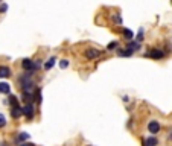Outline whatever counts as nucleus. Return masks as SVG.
Segmentation results:
<instances>
[{
    "mask_svg": "<svg viewBox=\"0 0 172 146\" xmlns=\"http://www.w3.org/2000/svg\"><path fill=\"white\" fill-rule=\"evenodd\" d=\"M124 35H125L127 40H133V38H134V34H133L130 29H124Z\"/></svg>",
    "mask_w": 172,
    "mask_h": 146,
    "instance_id": "obj_13",
    "label": "nucleus"
},
{
    "mask_svg": "<svg viewBox=\"0 0 172 146\" xmlns=\"http://www.w3.org/2000/svg\"><path fill=\"white\" fill-rule=\"evenodd\" d=\"M32 99H34V96H32L29 91H23V101H24V102L31 104V102H32Z\"/></svg>",
    "mask_w": 172,
    "mask_h": 146,
    "instance_id": "obj_11",
    "label": "nucleus"
},
{
    "mask_svg": "<svg viewBox=\"0 0 172 146\" xmlns=\"http://www.w3.org/2000/svg\"><path fill=\"white\" fill-rule=\"evenodd\" d=\"M11 91V87L8 82H0V93H3V94H8Z\"/></svg>",
    "mask_w": 172,
    "mask_h": 146,
    "instance_id": "obj_8",
    "label": "nucleus"
},
{
    "mask_svg": "<svg viewBox=\"0 0 172 146\" xmlns=\"http://www.w3.org/2000/svg\"><path fill=\"white\" fill-rule=\"evenodd\" d=\"M158 144V140L155 137H148L145 140V146H157Z\"/></svg>",
    "mask_w": 172,
    "mask_h": 146,
    "instance_id": "obj_9",
    "label": "nucleus"
},
{
    "mask_svg": "<svg viewBox=\"0 0 172 146\" xmlns=\"http://www.w3.org/2000/svg\"><path fill=\"white\" fill-rule=\"evenodd\" d=\"M145 56H151V58H154V59H160V58L164 56V53H163L161 50H158V49H151L149 52L145 53Z\"/></svg>",
    "mask_w": 172,
    "mask_h": 146,
    "instance_id": "obj_2",
    "label": "nucleus"
},
{
    "mask_svg": "<svg viewBox=\"0 0 172 146\" xmlns=\"http://www.w3.org/2000/svg\"><path fill=\"white\" fill-rule=\"evenodd\" d=\"M148 131L151 134H157L160 131V123H158L157 120H151L149 123H148Z\"/></svg>",
    "mask_w": 172,
    "mask_h": 146,
    "instance_id": "obj_3",
    "label": "nucleus"
},
{
    "mask_svg": "<svg viewBox=\"0 0 172 146\" xmlns=\"http://www.w3.org/2000/svg\"><path fill=\"white\" fill-rule=\"evenodd\" d=\"M9 105L11 107H17L18 105V99L15 96H9Z\"/></svg>",
    "mask_w": 172,
    "mask_h": 146,
    "instance_id": "obj_12",
    "label": "nucleus"
},
{
    "mask_svg": "<svg viewBox=\"0 0 172 146\" xmlns=\"http://www.w3.org/2000/svg\"><path fill=\"white\" fill-rule=\"evenodd\" d=\"M35 99H37V102H38V104L41 102V90H40V88H38V90H37V93H35Z\"/></svg>",
    "mask_w": 172,
    "mask_h": 146,
    "instance_id": "obj_19",
    "label": "nucleus"
},
{
    "mask_svg": "<svg viewBox=\"0 0 172 146\" xmlns=\"http://www.w3.org/2000/svg\"><path fill=\"white\" fill-rule=\"evenodd\" d=\"M29 137H31V135H29V134H28V132H20V135H18V140H20V141H21V143H23V141H24V140H28V138H29Z\"/></svg>",
    "mask_w": 172,
    "mask_h": 146,
    "instance_id": "obj_14",
    "label": "nucleus"
},
{
    "mask_svg": "<svg viewBox=\"0 0 172 146\" xmlns=\"http://www.w3.org/2000/svg\"><path fill=\"white\" fill-rule=\"evenodd\" d=\"M23 114L26 116L28 119H34V114H35V110H34V105L32 104H26L23 108Z\"/></svg>",
    "mask_w": 172,
    "mask_h": 146,
    "instance_id": "obj_1",
    "label": "nucleus"
},
{
    "mask_svg": "<svg viewBox=\"0 0 172 146\" xmlns=\"http://www.w3.org/2000/svg\"><path fill=\"white\" fill-rule=\"evenodd\" d=\"M5 125H6V119L3 114H0V128H3Z\"/></svg>",
    "mask_w": 172,
    "mask_h": 146,
    "instance_id": "obj_18",
    "label": "nucleus"
},
{
    "mask_svg": "<svg viewBox=\"0 0 172 146\" xmlns=\"http://www.w3.org/2000/svg\"><path fill=\"white\" fill-rule=\"evenodd\" d=\"M55 61H57V58H55V56L49 58V61H47V62L44 64V68H46V70H51V68H52V67L55 65Z\"/></svg>",
    "mask_w": 172,
    "mask_h": 146,
    "instance_id": "obj_10",
    "label": "nucleus"
},
{
    "mask_svg": "<svg viewBox=\"0 0 172 146\" xmlns=\"http://www.w3.org/2000/svg\"><path fill=\"white\" fill-rule=\"evenodd\" d=\"M169 138H172V135H169Z\"/></svg>",
    "mask_w": 172,
    "mask_h": 146,
    "instance_id": "obj_22",
    "label": "nucleus"
},
{
    "mask_svg": "<svg viewBox=\"0 0 172 146\" xmlns=\"http://www.w3.org/2000/svg\"><path fill=\"white\" fill-rule=\"evenodd\" d=\"M60 67H61V68H67V67H69V61H67V59H61V61H60Z\"/></svg>",
    "mask_w": 172,
    "mask_h": 146,
    "instance_id": "obj_17",
    "label": "nucleus"
},
{
    "mask_svg": "<svg viewBox=\"0 0 172 146\" xmlns=\"http://www.w3.org/2000/svg\"><path fill=\"white\" fill-rule=\"evenodd\" d=\"M21 114H23V110H21L20 105H17V107H11V116H12L14 119H18Z\"/></svg>",
    "mask_w": 172,
    "mask_h": 146,
    "instance_id": "obj_5",
    "label": "nucleus"
},
{
    "mask_svg": "<svg viewBox=\"0 0 172 146\" xmlns=\"http://www.w3.org/2000/svg\"><path fill=\"white\" fill-rule=\"evenodd\" d=\"M6 9H8V6H6V5H3V6H2V8H0V11H2V12H5V11H6Z\"/></svg>",
    "mask_w": 172,
    "mask_h": 146,
    "instance_id": "obj_21",
    "label": "nucleus"
},
{
    "mask_svg": "<svg viewBox=\"0 0 172 146\" xmlns=\"http://www.w3.org/2000/svg\"><path fill=\"white\" fill-rule=\"evenodd\" d=\"M139 49H140V43L139 41H130L128 43V50L136 52V50H139Z\"/></svg>",
    "mask_w": 172,
    "mask_h": 146,
    "instance_id": "obj_7",
    "label": "nucleus"
},
{
    "mask_svg": "<svg viewBox=\"0 0 172 146\" xmlns=\"http://www.w3.org/2000/svg\"><path fill=\"white\" fill-rule=\"evenodd\" d=\"M11 75V68L6 67V65H2L0 67V78H9Z\"/></svg>",
    "mask_w": 172,
    "mask_h": 146,
    "instance_id": "obj_6",
    "label": "nucleus"
},
{
    "mask_svg": "<svg viewBox=\"0 0 172 146\" xmlns=\"http://www.w3.org/2000/svg\"><path fill=\"white\" fill-rule=\"evenodd\" d=\"M99 55H101V52L97 50V49H87V50H85V56L88 59H94V58H97Z\"/></svg>",
    "mask_w": 172,
    "mask_h": 146,
    "instance_id": "obj_4",
    "label": "nucleus"
},
{
    "mask_svg": "<svg viewBox=\"0 0 172 146\" xmlns=\"http://www.w3.org/2000/svg\"><path fill=\"white\" fill-rule=\"evenodd\" d=\"M20 146H35L34 143H28V141H23V143H20Z\"/></svg>",
    "mask_w": 172,
    "mask_h": 146,
    "instance_id": "obj_20",
    "label": "nucleus"
},
{
    "mask_svg": "<svg viewBox=\"0 0 172 146\" xmlns=\"http://www.w3.org/2000/svg\"><path fill=\"white\" fill-rule=\"evenodd\" d=\"M119 44H117V41H113V43H110L108 46H107V49H108V50H114V49L117 47Z\"/></svg>",
    "mask_w": 172,
    "mask_h": 146,
    "instance_id": "obj_16",
    "label": "nucleus"
},
{
    "mask_svg": "<svg viewBox=\"0 0 172 146\" xmlns=\"http://www.w3.org/2000/svg\"><path fill=\"white\" fill-rule=\"evenodd\" d=\"M136 40H137L139 43H140V41L143 40V28H140V29H139V34H137V37H136Z\"/></svg>",
    "mask_w": 172,
    "mask_h": 146,
    "instance_id": "obj_15",
    "label": "nucleus"
}]
</instances>
